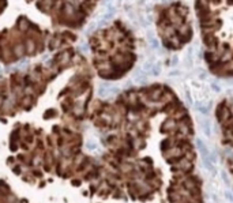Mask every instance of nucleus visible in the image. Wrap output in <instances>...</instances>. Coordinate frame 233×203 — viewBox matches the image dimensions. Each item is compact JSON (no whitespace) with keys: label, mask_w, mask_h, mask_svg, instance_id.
<instances>
[{"label":"nucleus","mask_w":233,"mask_h":203,"mask_svg":"<svg viewBox=\"0 0 233 203\" xmlns=\"http://www.w3.org/2000/svg\"><path fill=\"white\" fill-rule=\"evenodd\" d=\"M224 199L226 203H233V191L230 190V187L225 185L224 188Z\"/></svg>","instance_id":"nucleus-8"},{"label":"nucleus","mask_w":233,"mask_h":203,"mask_svg":"<svg viewBox=\"0 0 233 203\" xmlns=\"http://www.w3.org/2000/svg\"><path fill=\"white\" fill-rule=\"evenodd\" d=\"M3 71H4V68H3V66L0 64V74H3Z\"/></svg>","instance_id":"nucleus-10"},{"label":"nucleus","mask_w":233,"mask_h":203,"mask_svg":"<svg viewBox=\"0 0 233 203\" xmlns=\"http://www.w3.org/2000/svg\"><path fill=\"white\" fill-rule=\"evenodd\" d=\"M147 40H149V42L151 44L153 48H156V49H158V48H160V44H158L157 38H154V37H153L151 34H149V36H147Z\"/></svg>","instance_id":"nucleus-9"},{"label":"nucleus","mask_w":233,"mask_h":203,"mask_svg":"<svg viewBox=\"0 0 233 203\" xmlns=\"http://www.w3.org/2000/svg\"><path fill=\"white\" fill-rule=\"evenodd\" d=\"M149 75L146 74V72H143L140 68H136L134 71V74H132V82H134L135 85H145V83H147L149 81Z\"/></svg>","instance_id":"nucleus-6"},{"label":"nucleus","mask_w":233,"mask_h":203,"mask_svg":"<svg viewBox=\"0 0 233 203\" xmlns=\"http://www.w3.org/2000/svg\"><path fill=\"white\" fill-rule=\"evenodd\" d=\"M119 1H121V0H119ZM130 1H131V0H130Z\"/></svg>","instance_id":"nucleus-11"},{"label":"nucleus","mask_w":233,"mask_h":203,"mask_svg":"<svg viewBox=\"0 0 233 203\" xmlns=\"http://www.w3.org/2000/svg\"><path fill=\"white\" fill-rule=\"evenodd\" d=\"M139 68L143 72H146L149 77H158L162 71V66L160 61H156V60H146L145 63H142L139 66Z\"/></svg>","instance_id":"nucleus-4"},{"label":"nucleus","mask_w":233,"mask_h":203,"mask_svg":"<svg viewBox=\"0 0 233 203\" xmlns=\"http://www.w3.org/2000/svg\"><path fill=\"white\" fill-rule=\"evenodd\" d=\"M199 126H201V130L202 132H203V135L205 136H211V122L209 120V117L207 116H202L201 119H199Z\"/></svg>","instance_id":"nucleus-7"},{"label":"nucleus","mask_w":233,"mask_h":203,"mask_svg":"<svg viewBox=\"0 0 233 203\" xmlns=\"http://www.w3.org/2000/svg\"><path fill=\"white\" fill-rule=\"evenodd\" d=\"M121 91V86L115 82H101L97 87V95L100 98L108 99L117 95Z\"/></svg>","instance_id":"nucleus-3"},{"label":"nucleus","mask_w":233,"mask_h":203,"mask_svg":"<svg viewBox=\"0 0 233 203\" xmlns=\"http://www.w3.org/2000/svg\"><path fill=\"white\" fill-rule=\"evenodd\" d=\"M85 150L90 154H100L102 151V146L94 135H89L85 139Z\"/></svg>","instance_id":"nucleus-5"},{"label":"nucleus","mask_w":233,"mask_h":203,"mask_svg":"<svg viewBox=\"0 0 233 203\" xmlns=\"http://www.w3.org/2000/svg\"><path fill=\"white\" fill-rule=\"evenodd\" d=\"M117 1L119 0H104L102 4H101V8H100V12L90 21V23L85 29V33L89 34V33L94 32V30L111 22L117 12Z\"/></svg>","instance_id":"nucleus-1"},{"label":"nucleus","mask_w":233,"mask_h":203,"mask_svg":"<svg viewBox=\"0 0 233 203\" xmlns=\"http://www.w3.org/2000/svg\"><path fill=\"white\" fill-rule=\"evenodd\" d=\"M196 149H198V151H199V155H201L203 168H205L209 173L215 175V173H217V155H215V153L214 151H210L206 142L203 139H201V138L196 139Z\"/></svg>","instance_id":"nucleus-2"}]
</instances>
